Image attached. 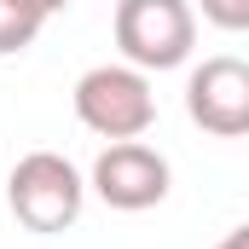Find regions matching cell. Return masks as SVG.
I'll use <instances>...</instances> for the list:
<instances>
[{
  "label": "cell",
  "mask_w": 249,
  "mask_h": 249,
  "mask_svg": "<svg viewBox=\"0 0 249 249\" xmlns=\"http://www.w3.org/2000/svg\"><path fill=\"white\" fill-rule=\"evenodd\" d=\"M6 203H12V214H18L23 232L53 238V232H70L81 220L87 180H81V168L70 157H58V151H29L6 174Z\"/></svg>",
  "instance_id": "1"
},
{
  "label": "cell",
  "mask_w": 249,
  "mask_h": 249,
  "mask_svg": "<svg viewBox=\"0 0 249 249\" xmlns=\"http://www.w3.org/2000/svg\"><path fill=\"white\" fill-rule=\"evenodd\" d=\"M75 122L99 139H145L157 122V93H151V75L133 70V64H93L81 81H75Z\"/></svg>",
  "instance_id": "2"
},
{
  "label": "cell",
  "mask_w": 249,
  "mask_h": 249,
  "mask_svg": "<svg viewBox=\"0 0 249 249\" xmlns=\"http://www.w3.org/2000/svg\"><path fill=\"white\" fill-rule=\"evenodd\" d=\"M110 35L133 70H180L197 47V6L191 0H116Z\"/></svg>",
  "instance_id": "3"
},
{
  "label": "cell",
  "mask_w": 249,
  "mask_h": 249,
  "mask_svg": "<svg viewBox=\"0 0 249 249\" xmlns=\"http://www.w3.org/2000/svg\"><path fill=\"white\" fill-rule=\"evenodd\" d=\"M168 157L157 151V145H145V139H116V145H105L99 157H93V174H87V191L105 203V209H116V214H145V209H157L162 197H168Z\"/></svg>",
  "instance_id": "4"
},
{
  "label": "cell",
  "mask_w": 249,
  "mask_h": 249,
  "mask_svg": "<svg viewBox=\"0 0 249 249\" xmlns=\"http://www.w3.org/2000/svg\"><path fill=\"white\" fill-rule=\"evenodd\" d=\"M186 116L214 139H249V58H203L186 75Z\"/></svg>",
  "instance_id": "5"
},
{
  "label": "cell",
  "mask_w": 249,
  "mask_h": 249,
  "mask_svg": "<svg viewBox=\"0 0 249 249\" xmlns=\"http://www.w3.org/2000/svg\"><path fill=\"white\" fill-rule=\"evenodd\" d=\"M41 29H47V18H41L29 0H0V58H12V53H29Z\"/></svg>",
  "instance_id": "6"
},
{
  "label": "cell",
  "mask_w": 249,
  "mask_h": 249,
  "mask_svg": "<svg viewBox=\"0 0 249 249\" xmlns=\"http://www.w3.org/2000/svg\"><path fill=\"white\" fill-rule=\"evenodd\" d=\"M197 12H203L214 29H232V35L249 29V0H197Z\"/></svg>",
  "instance_id": "7"
},
{
  "label": "cell",
  "mask_w": 249,
  "mask_h": 249,
  "mask_svg": "<svg viewBox=\"0 0 249 249\" xmlns=\"http://www.w3.org/2000/svg\"><path fill=\"white\" fill-rule=\"evenodd\" d=\"M214 249H249V220H244V226H232V232H226Z\"/></svg>",
  "instance_id": "8"
},
{
  "label": "cell",
  "mask_w": 249,
  "mask_h": 249,
  "mask_svg": "<svg viewBox=\"0 0 249 249\" xmlns=\"http://www.w3.org/2000/svg\"><path fill=\"white\" fill-rule=\"evenodd\" d=\"M29 6H35L41 18H58V12H64V6H70V0H29Z\"/></svg>",
  "instance_id": "9"
}]
</instances>
